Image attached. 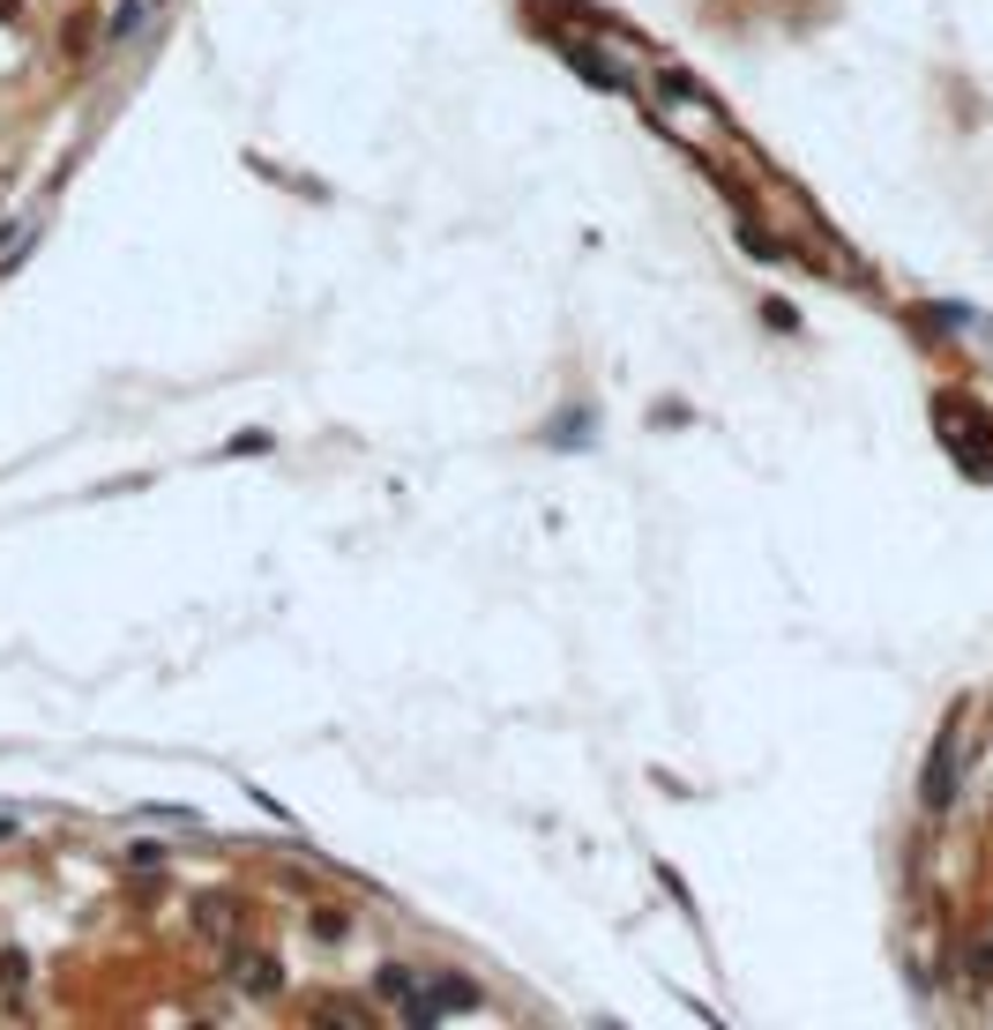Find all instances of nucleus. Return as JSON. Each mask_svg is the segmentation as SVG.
I'll return each mask as SVG.
<instances>
[{"label":"nucleus","instance_id":"obj_1","mask_svg":"<svg viewBox=\"0 0 993 1030\" xmlns=\"http://www.w3.org/2000/svg\"><path fill=\"white\" fill-rule=\"evenodd\" d=\"M956 799V740L934 747V769H926V814H942Z\"/></svg>","mask_w":993,"mask_h":1030},{"label":"nucleus","instance_id":"obj_2","mask_svg":"<svg viewBox=\"0 0 993 1030\" xmlns=\"http://www.w3.org/2000/svg\"><path fill=\"white\" fill-rule=\"evenodd\" d=\"M381 993H389L404 1016H418V1023H426V979H412V971H381Z\"/></svg>","mask_w":993,"mask_h":1030}]
</instances>
